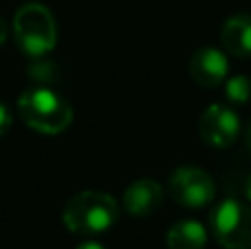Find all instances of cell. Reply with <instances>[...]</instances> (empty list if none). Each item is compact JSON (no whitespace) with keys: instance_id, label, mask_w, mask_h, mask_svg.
Instances as JSON below:
<instances>
[{"instance_id":"obj_1","label":"cell","mask_w":251,"mask_h":249,"mask_svg":"<svg viewBox=\"0 0 251 249\" xmlns=\"http://www.w3.org/2000/svg\"><path fill=\"white\" fill-rule=\"evenodd\" d=\"M119 219V205L108 192L86 190L69 199L62 212V223L79 236H95L108 232Z\"/></svg>"},{"instance_id":"obj_8","label":"cell","mask_w":251,"mask_h":249,"mask_svg":"<svg viewBox=\"0 0 251 249\" xmlns=\"http://www.w3.org/2000/svg\"><path fill=\"white\" fill-rule=\"evenodd\" d=\"M163 203V188L154 179H139L124 192V210L130 216H152Z\"/></svg>"},{"instance_id":"obj_16","label":"cell","mask_w":251,"mask_h":249,"mask_svg":"<svg viewBox=\"0 0 251 249\" xmlns=\"http://www.w3.org/2000/svg\"><path fill=\"white\" fill-rule=\"evenodd\" d=\"M245 197H247L249 203H251V176L247 179V185H245Z\"/></svg>"},{"instance_id":"obj_14","label":"cell","mask_w":251,"mask_h":249,"mask_svg":"<svg viewBox=\"0 0 251 249\" xmlns=\"http://www.w3.org/2000/svg\"><path fill=\"white\" fill-rule=\"evenodd\" d=\"M4 40H7V25H4L2 16H0V47L4 44Z\"/></svg>"},{"instance_id":"obj_9","label":"cell","mask_w":251,"mask_h":249,"mask_svg":"<svg viewBox=\"0 0 251 249\" xmlns=\"http://www.w3.org/2000/svg\"><path fill=\"white\" fill-rule=\"evenodd\" d=\"M221 42L229 55L240 60L251 57V16L249 13H236L229 16L221 26Z\"/></svg>"},{"instance_id":"obj_12","label":"cell","mask_w":251,"mask_h":249,"mask_svg":"<svg viewBox=\"0 0 251 249\" xmlns=\"http://www.w3.org/2000/svg\"><path fill=\"white\" fill-rule=\"evenodd\" d=\"M11 122H13L11 110H9L4 104H0V137L7 135V130L11 128Z\"/></svg>"},{"instance_id":"obj_10","label":"cell","mask_w":251,"mask_h":249,"mask_svg":"<svg viewBox=\"0 0 251 249\" xmlns=\"http://www.w3.org/2000/svg\"><path fill=\"white\" fill-rule=\"evenodd\" d=\"M165 245L168 249H205L207 232L199 221H178L168 229Z\"/></svg>"},{"instance_id":"obj_2","label":"cell","mask_w":251,"mask_h":249,"mask_svg":"<svg viewBox=\"0 0 251 249\" xmlns=\"http://www.w3.org/2000/svg\"><path fill=\"white\" fill-rule=\"evenodd\" d=\"M18 115L26 126L42 135L64 132L73 122V108L69 101L44 86L26 88L18 97Z\"/></svg>"},{"instance_id":"obj_6","label":"cell","mask_w":251,"mask_h":249,"mask_svg":"<svg viewBox=\"0 0 251 249\" xmlns=\"http://www.w3.org/2000/svg\"><path fill=\"white\" fill-rule=\"evenodd\" d=\"M201 139L212 148H229L240 135V117L223 104H212L199 119Z\"/></svg>"},{"instance_id":"obj_11","label":"cell","mask_w":251,"mask_h":249,"mask_svg":"<svg viewBox=\"0 0 251 249\" xmlns=\"http://www.w3.org/2000/svg\"><path fill=\"white\" fill-rule=\"evenodd\" d=\"M227 100L231 101V104L240 106V104H247L251 100V82L249 77H245V75H236V77H231L229 82H227V91H225Z\"/></svg>"},{"instance_id":"obj_3","label":"cell","mask_w":251,"mask_h":249,"mask_svg":"<svg viewBox=\"0 0 251 249\" xmlns=\"http://www.w3.org/2000/svg\"><path fill=\"white\" fill-rule=\"evenodd\" d=\"M13 38L25 55L42 57L53 51L57 29L53 13L40 2H26L13 16Z\"/></svg>"},{"instance_id":"obj_13","label":"cell","mask_w":251,"mask_h":249,"mask_svg":"<svg viewBox=\"0 0 251 249\" xmlns=\"http://www.w3.org/2000/svg\"><path fill=\"white\" fill-rule=\"evenodd\" d=\"M77 249H106V247L100 245V243H95V241H86V243H82Z\"/></svg>"},{"instance_id":"obj_4","label":"cell","mask_w":251,"mask_h":249,"mask_svg":"<svg viewBox=\"0 0 251 249\" xmlns=\"http://www.w3.org/2000/svg\"><path fill=\"white\" fill-rule=\"evenodd\" d=\"M212 232L225 249H251V205L225 199L212 212Z\"/></svg>"},{"instance_id":"obj_7","label":"cell","mask_w":251,"mask_h":249,"mask_svg":"<svg viewBox=\"0 0 251 249\" xmlns=\"http://www.w3.org/2000/svg\"><path fill=\"white\" fill-rule=\"evenodd\" d=\"M229 73V60L223 51L214 47H203L194 51L190 60V77L194 79L199 86L214 88L223 84Z\"/></svg>"},{"instance_id":"obj_15","label":"cell","mask_w":251,"mask_h":249,"mask_svg":"<svg viewBox=\"0 0 251 249\" xmlns=\"http://www.w3.org/2000/svg\"><path fill=\"white\" fill-rule=\"evenodd\" d=\"M245 146H247V150L251 152V122L247 124V130H245Z\"/></svg>"},{"instance_id":"obj_5","label":"cell","mask_w":251,"mask_h":249,"mask_svg":"<svg viewBox=\"0 0 251 249\" xmlns=\"http://www.w3.org/2000/svg\"><path fill=\"white\" fill-rule=\"evenodd\" d=\"M168 192L178 205L196 210V207H205L214 201L216 185L205 170L196 166H181L170 174Z\"/></svg>"}]
</instances>
